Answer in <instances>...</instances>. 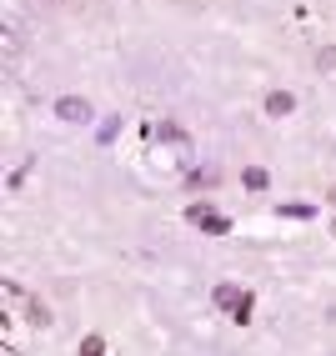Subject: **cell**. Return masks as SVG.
Instances as JSON below:
<instances>
[{
	"instance_id": "obj_1",
	"label": "cell",
	"mask_w": 336,
	"mask_h": 356,
	"mask_svg": "<svg viewBox=\"0 0 336 356\" xmlns=\"http://www.w3.org/2000/svg\"><path fill=\"white\" fill-rule=\"evenodd\" d=\"M56 115H61V121H70V126H76V121L86 126V121H90V101H86V96H61V101H56Z\"/></svg>"
},
{
	"instance_id": "obj_2",
	"label": "cell",
	"mask_w": 336,
	"mask_h": 356,
	"mask_svg": "<svg viewBox=\"0 0 336 356\" xmlns=\"http://www.w3.org/2000/svg\"><path fill=\"white\" fill-rule=\"evenodd\" d=\"M261 111H266L271 121H286V115L296 111V96H291V90H266V101H261Z\"/></svg>"
},
{
	"instance_id": "obj_3",
	"label": "cell",
	"mask_w": 336,
	"mask_h": 356,
	"mask_svg": "<svg viewBox=\"0 0 336 356\" xmlns=\"http://www.w3.org/2000/svg\"><path fill=\"white\" fill-rule=\"evenodd\" d=\"M26 316H31L35 326H51V321H56V316H51V306L35 301V296H26Z\"/></svg>"
},
{
	"instance_id": "obj_4",
	"label": "cell",
	"mask_w": 336,
	"mask_h": 356,
	"mask_svg": "<svg viewBox=\"0 0 336 356\" xmlns=\"http://www.w3.org/2000/svg\"><path fill=\"white\" fill-rule=\"evenodd\" d=\"M236 301H241V286H216V306H221V312H236Z\"/></svg>"
},
{
	"instance_id": "obj_5",
	"label": "cell",
	"mask_w": 336,
	"mask_h": 356,
	"mask_svg": "<svg viewBox=\"0 0 336 356\" xmlns=\"http://www.w3.org/2000/svg\"><path fill=\"white\" fill-rule=\"evenodd\" d=\"M76 356H106V337H81V346H76Z\"/></svg>"
},
{
	"instance_id": "obj_6",
	"label": "cell",
	"mask_w": 336,
	"mask_h": 356,
	"mask_svg": "<svg viewBox=\"0 0 336 356\" xmlns=\"http://www.w3.org/2000/svg\"><path fill=\"white\" fill-rule=\"evenodd\" d=\"M241 181L251 186V191H266V171H261V165H246V171H241Z\"/></svg>"
},
{
	"instance_id": "obj_7",
	"label": "cell",
	"mask_w": 336,
	"mask_h": 356,
	"mask_svg": "<svg viewBox=\"0 0 336 356\" xmlns=\"http://www.w3.org/2000/svg\"><path fill=\"white\" fill-rule=\"evenodd\" d=\"M251 306H256V296H251V291H241V301H236L231 321H251Z\"/></svg>"
},
{
	"instance_id": "obj_8",
	"label": "cell",
	"mask_w": 336,
	"mask_h": 356,
	"mask_svg": "<svg viewBox=\"0 0 336 356\" xmlns=\"http://www.w3.org/2000/svg\"><path fill=\"white\" fill-rule=\"evenodd\" d=\"M336 65V45H321V51H317V70H331Z\"/></svg>"
},
{
	"instance_id": "obj_9",
	"label": "cell",
	"mask_w": 336,
	"mask_h": 356,
	"mask_svg": "<svg viewBox=\"0 0 336 356\" xmlns=\"http://www.w3.org/2000/svg\"><path fill=\"white\" fill-rule=\"evenodd\" d=\"M0 356H20V351H15V346H6V351H0Z\"/></svg>"
},
{
	"instance_id": "obj_10",
	"label": "cell",
	"mask_w": 336,
	"mask_h": 356,
	"mask_svg": "<svg viewBox=\"0 0 336 356\" xmlns=\"http://www.w3.org/2000/svg\"><path fill=\"white\" fill-rule=\"evenodd\" d=\"M326 201H331V206H336V186H331V191H326Z\"/></svg>"
},
{
	"instance_id": "obj_11",
	"label": "cell",
	"mask_w": 336,
	"mask_h": 356,
	"mask_svg": "<svg viewBox=\"0 0 336 356\" xmlns=\"http://www.w3.org/2000/svg\"><path fill=\"white\" fill-rule=\"evenodd\" d=\"M331 236H336V221H331Z\"/></svg>"
}]
</instances>
